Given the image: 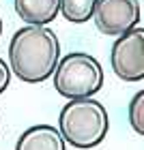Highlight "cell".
<instances>
[{"label":"cell","mask_w":144,"mask_h":150,"mask_svg":"<svg viewBox=\"0 0 144 150\" xmlns=\"http://www.w3.org/2000/svg\"><path fill=\"white\" fill-rule=\"evenodd\" d=\"M60 62V41L56 32L41 24H28L9 43V67L26 84H41L52 77Z\"/></svg>","instance_id":"cell-1"},{"label":"cell","mask_w":144,"mask_h":150,"mask_svg":"<svg viewBox=\"0 0 144 150\" xmlns=\"http://www.w3.org/2000/svg\"><path fill=\"white\" fill-rule=\"evenodd\" d=\"M58 129L73 148L88 150L99 146L110 131L108 110L93 97L69 99L58 116Z\"/></svg>","instance_id":"cell-2"},{"label":"cell","mask_w":144,"mask_h":150,"mask_svg":"<svg viewBox=\"0 0 144 150\" xmlns=\"http://www.w3.org/2000/svg\"><path fill=\"white\" fill-rule=\"evenodd\" d=\"M54 88L65 99L95 97L103 86V67L84 52H73L60 58L54 71Z\"/></svg>","instance_id":"cell-3"},{"label":"cell","mask_w":144,"mask_h":150,"mask_svg":"<svg viewBox=\"0 0 144 150\" xmlns=\"http://www.w3.org/2000/svg\"><path fill=\"white\" fill-rule=\"evenodd\" d=\"M110 64L118 79L123 81H142L144 79V28L127 30L114 41L110 52Z\"/></svg>","instance_id":"cell-4"},{"label":"cell","mask_w":144,"mask_h":150,"mask_svg":"<svg viewBox=\"0 0 144 150\" xmlns=\"http://www.w3.org/2000/svg\"><path fill=\"white\" fill-rule=\"evenodd\" d=\"M95 26L108 37H120L140 24L138 0H99L93 13Z\"/></svg>","instance_id":"cell-5"},{"label":"cell","mask_w":144,"mask_h":150,"mask_svg":"<svg viewBox=\"0 0 144 150\" xmlns=\"http://www.w3.org/2000/svg\"><path fill=\"white\" fill-rule=\"evenodd\" d=\"M15 150H67V139L58 127L35 125L19 135Z\"/></svg>","instance_id":"cell-6"},{"label":"cell","mask_w":144,"mask_h":150,"mask_svg":"<svg viewBox=\"0 0 144 150\" xmlns=\"http://www.w3.org/2000/svg\"><path fill=\"white\" fill-rule=\"evenodd\" d=\"M15 11L26 24H50L60 13V0H15Z\"/></svg>","instance_id":"cell-7"},{"label":"cell","mask_w":144,"mask_h":150,"mask_svg":"<svg viewBox=\"0 0 144 150\" xmlns=\"http://www.w3.org/2000/svg\"><path fill=\"white\" fill-rule=\"evenodd\" d=\"M99 0H60V13L67 22L84 24L93 17Z\"/></svg>","instance_id":"cell-8"},{"label":"cell","mask_w":144,"mask_h":150,"mask_svg":"<svg viewBox=\"0 0 144 150\" xmlns=\"http://www.w3.org/2000/svg\"><path fill=\"white\" fill-rule=\"evenodd\" d=\"M127 116H129V125L138 135L144 137V88L138 90L129 101V110H127Z\"/></svg>","instance_id":"cell-9"},{"label":"cell","mask_w":144,"mask_h":150,"mask_svg":"<svg viewBox=\"0 0 144 150\" xmlns=\"http://www.w3.org/2000/svg\"><path fill=\"white\" fill-rule=\"evenodd\" d=\"M9 81H11V67H6V62L0 58V94L9 88Z\"/></svg>","instance_id":"cell-10"},{"label":"cell","mask_w":144,"mask_h":150,"mask_svg":"<svg viewBox=\"0 0 144 150\" xmlns=\"http://www.w3.org/2000/svg\"><path fill=\"white\" fill-rule=\"evenodd\" d=\"M0 35H2V17H0Z\"/></svg>","instance_id":"cell-11"}]
</instances>
